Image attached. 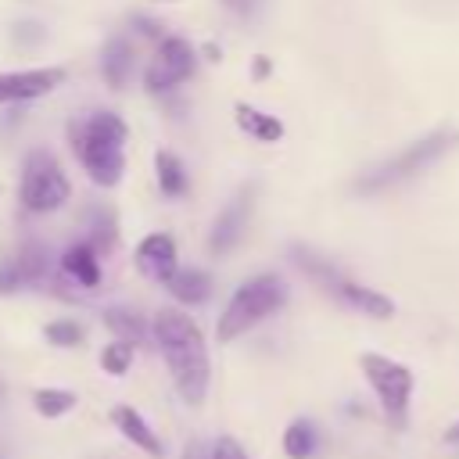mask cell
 Returning <instances> with one entry per match:
<instances>
[{"instance_id":"2","label":"cell","mask_w":459,"mask_h":459,"mask_svg":"<svg viewBox=\"0 0 459 459\" xmlns=\"http://www.w3.org/2000/svg\"><path fill=\"white\" fill-rule=\"evenodd\" d=\"M68 147L75 154V161L82 165V172L90 176V183L97 186H115L126 172V143H129V126L118 111L108 108H90L68 118L65 126Z\"/></svg>"},{"instance_id":"30","label":"cell","mask_w":459,"mask_h":459,"mask_svg":"<svg viewBox=\"0 0 459 459\" xmlns=\"http://www.w3.org/2000/svg\"><path fill=\"white\" fill-rule=\"evenodd\" d=\"M154 4H172V0H154Z\"/></svg>"},{"instance_id":"28","label":"cell","mask_w":459,"mask_h":459,"mask_svg":"<svg viewBox=\"0 0 459 459\" xmlns=\"http://www.w3.org/2000/svg\"><path fill=\"white\" fill-rule=\"evenodd\" d=\"M251 75H255V79H265V75H269V57H255V61H251Z\"/></svg>"},{"instance_id":"4","label":"cell","mask_w":459,"mask_h":459,"mask_svg":"<svg viewBox=\"0 0 459 459\" xmlns=\"http://www.w3.org/2000/svg\"><path fill=\"white\" fill-rule=\"evenodd\" d=\"M290 255H294L298 269H301L308 280H316L326 294H333L341 305H348V308H355V312H362V316H373V319H391V316H394V301H391L387 294H380V290H373V287H362V283L348 280L330 258L316 255L312 247H294Z\"/></svg>"},{"instance_id":"12","label":"cell","mask_w":459,"mask_h":459,"mask_svg":"<svg viewBox=\"0 0 459 459\" xmlns=\"http://www.w3.org/2000/svg\"><path fill=\"white\" fill-rule=\"evenodd\" d=\"M176 255H179V251H176V237H172V233H147V237L136 244V251H133L136 269H140L147 280H158V283H169L172 273L179 269Z\"/></svg>"},{"instance_id":"3","label":"cell","mask_w":459,"mask_h":459,"mask_svg":"<svg viewBox=\"0 0 459 459\" xmlns=\"http://www.w3.org/2000/svg\"><path fill=\"white\" fill-rule=\"evenodd\" d=\"M283 301H287V287H283V280L276 273H258V276L244 280L230 294V301L222 308V316L215 323V337L222 344L244 337L251 326H258L262 319H269Z\"/></svg>"},{"instance_id":"11","label":"cell","mask_w":459,"mask_h":459,"mask_svg":"<svg viewBox=\"0 0 459 459\" xmlns=\"http://www.w3.org/2000/svg\"><path fill=\"white\" fill-rule=\"evenodd\" d=\"M251 197H255V186H240L237 197L215 215L212 233H208V247L215 255H226L244 237V226H247V215H251Z\"/></svg>"},{"instance_id":"19","label":"cell","mask_w":459,"mask_h":459,"mask_svg":"<svg viewBox=\"0 0 459 459\" xmlns=\"http://www.w3.org/2000/svg\"><path fill=\"white\" fill-rule=\"evenodd\" d=\"M154 179H158V190H161L165 197H183L186 186H190L186 169H183V161H179L172 151H158V154H154Z\"/></svg>"},{"instance_id":"15","label":"cell","mask_w":459,"mask_h":459,"mask_svg":"<svg viewBox=\"0 0 459 459\" xmlns=\"http://www.w3.org/2000/svg\"><path fill=\"white\" fill-rule=\"evenodd\" d=\"M233 122L240 126V133H247L258 143H276L283 136V122L276 115H269V111L247 104V100H237L233 104Z\"/></svg>"},{"instance_id":"27","label":"cell","mask_w":459,"mask_h":459,"mask_svg":"<svg viewBox=\"0 0 459 459\" xmlns=\"http://www.w3.org/2000/svg\"><path fill=\"white\" fill-rule=\"evenodd\" d=\"M133 25H136V29H140V32H143V36H151V39H154V43H158V39H161V36H169V32H161V25H158V22H154V18H133Z\"/></svg>"},{"instance_id":"14","label":"cell","mask_w":459,"mask_h":459,"mask_svg":"<svg viewBox=\"0 0 459 459\" xmlns=\"http://www.w3.org/2000/svg\"><path fill=\"white\" fill-rule=\"evenodd\" d=\"M133 68H136V47H133V39L122 36V32L108 36V43L100 50V75H104V82L111 90H122L129 82Z\"/></svg>"},{"instance_id":"22","label":"cell","mask_w":459,"mask_h":459,"mask_svg":"<svg viewBox=\"0 0 459 459\" xmlns=\"http://www.w3.org/2000/svg\"><path fill=\"white\" fill-rule=\"evenodd\" d=\"M32 405L43 420H57L75 409V394L65 387H39V391H32Z\"/></svg>"},{"instance_id":"21","label":"cell","mask_w":459,"mask_h":459,"mask_svg":"<svg viewBox=\"0 0 459 459\" xmlns=\"http://www.w3.org/2000/svg\"><path fill=\"white\" fill-rule=\"evenodd\" d=\"M86 240H90L100 255H108V251L115 247L118 230H115V215H111L108 208H93V212H90V219H86Z\"/></svg>"},{"instance_id":"1","label":"cell","mask_w":459,"mask_h":459,"mask_svg":"<svg viewBox=\"0 0 459 459\" xmlns=\"http://www.w3.org/2000/svg\"><path fill=\"white\" fill-rule=\"evenodd\" d=\"M154 344L172 373V384L186 405H201L208 394L212 380V362H208V344L201 326L183 312V308H161L151 319Z\"/></svg>"},{"instance_id":"6","label":"cell","mask_w":459,"mask_h":459,"mask_svg":"<svg viewBox=\"0 0 459 459\" xmlns=\"http://www.w3.org/2000/svg\"><path fill=\"white\" fill-rule=\"evenodd\" d=\"M452 143H455V133L437 129V133H430V136H423V140L402 147L394 158L380 161L377 169H369V172L355 183V190H359V194H377V190H387V186H394V183H405V179L420 176L427 165H434Z\"/></svg>"},{"instance_id":"17","label":"cell","mask_w":459,"mask_h":459,"mask_svg":"<svg viewBox=\"0 0 459 459\" xmlns=\"http://www.w3.org/2000/svg\"><path fill=\"white\" fill-rule=\"evenodd\" d=\"M165 287H169V294H172L176 301H183V305H201V301H208V294H212V276H208L204 269H176Z\"/></svg>"},{"instance_id":"8","label":"cell","mask_w":459,"mask_h":459,"mask_svg":"<svg viewBox=\"0 0 459 459\" xmlns=\"http://www.w3.org/2000/svg\"><path fill=\"white\" fill-rule=\"evenodd\" d=\"M197 68V50L183 36H161L143 65V90L147 93H172L183 86Z\"/></svg>"},{"instance_id":"18","label":"cell","mask_w":459,"mask_h":459,"mask_svg":"<svg viewBox=\"0 0 459 459\" xmlns=\"http://www.w3.org/2000/svg\"><path fill=\"white\" fill-rule=\"evenodd\" d=\"M104 326H108V330H111L118 341H129V344H143L147 337L154 341V333H151L147 319H143L140 312L126 308V305H115V308H108V312H104Z\"/></svg>"},{"instance_id":"9","label":"cell","mask_w":459,"mask_h":459,"mask_svg":"<svg viewBox=\"0 0 459 459\" xmlns=\"http://www.w3.org/2000/svg\"><path fill=\"white\" fill-rule=\"evenodd\" d=\"M54 283V258L47 244L39 240H22L14 255L0 262V294H14L22 287H47Z\"/></svg>"},{"instance_id":"24","label":"cell","mask_w":459,"mask_h":459,"mask_svg":"<svg viewBox=\"0 0 459 459\" xmlns=\"http://www.w3.org/2000/svg\"><path fill=\"white\" fill-rule=\"evenodd\" d=\"M43 337L57 348H75V344H82V326L75 319H54L43 326Z\"/></svg>"},{"instance_id":"23","label":"cell","mask_w":459,"mask_h":459,"mask_svg":"<svg viewBox=\"0 0 459 459\" xmlns=\"http://www.w3.org/2000/svg\"><path fill=\"white\" fill-rule=\"evenodd\" d=\"M133 355H136V344H129V341H111V344H104L100 348V369L104 373H111V377H122V373H129V366H133Z\"/></svg>"},{"instance_id":"5","label":"cell","mask_w":459,"mask_h":459,"mask_svg":"<svg viewBox=\"0 0 459 459\" xmlns=\"http://www.w3.org/2000/svg\"><path fill=\"white\" fill-rule=\"evenodd\" d=\"M72 197V179L65 176L61 161L47 151L36 147L22 158V176H18V204L29 215H50L65 208Z\"/></svg>"},{"instance_id":"26","label":"cell","mask_w":459,"mask_h":459,"mask_svg":"<svg viewBox=\"0 0 459 459\" xmlns=\"http://www.w3.org/2000/svg\"><path fill=\"white\" fill-rule=\"evenodd\" d=\"M222 7L230 14H237V18H251L258 11V0H222Z\"/></svg>"},{"instance_id":"7","label":"cell","mask_w":459,"mask_h":459,"mask_svg":"<svg viewBox=\"0 0 459 459\" xmlns=\"http://www.w3.org/2000/svg\"><path fill=\"white\" fill-rule=\"evenodd\" d=\"M359 366H362V373H366V380H369V387H373V394H377L384 416H387L394 427H402L405 416H409L412 387H416L412 369L402 366V362H394V359H387V355H377V351L359 355Z\"/></svg>"},{"instance_id":"29","label":"cell","mask_w":459,"mask_h":459,"mask_svg":"<svg viewBox=\"0 0 459 459\" xmlns=\"http://www.w3.org/2000/svg\"><path fill=\"white\" fill-rule=\"evenodd\" d=\"M445 441H452V445H459V420H455V423H452V427L445 430Z\"/></svg>"},{"instance_id":"20","label":"cell","mask_w":459,"mask_h":459,"mask_svg":"<svg viewBox=\"0 0 459 459\" xmlns=\"http://www.w3.org/2000/svg\"><path fill=\"white\" fill-rule=\"evenodd\" d=\"M316 445H319V434H316V427L308 420H294L283 430V452H287V459H308L316 452Z\"/></svg>"},{"instance_id":"25","label":"cell","mask_w":459,"mask_h":459,"mask_svg":"<svg viewBox=\"0 0 459 459\" xmlns=\"http://www.w3.org/2000/svg\"><path fill=\"white\" fill-rule=\"evenodd\" d=\"M212 459H247V455L233 437H219L215 448H212Z\"/></svg>"},{"instance_id":"10","label":"cell","mask_w":459,"mask_h":459,"mask_svg":"<svg viewBox=\"0 0 459 459\" xmlns=\"http://www.w3.org/2000/svg\"><path fill=\"white\" fill-rule=\"evenodd\" d=\"M61 82H65V68H61V65L0 72V108H4V104H25V100H39V97L54 93Z\"/></svg>"},{"instance_id":"16","label":"cell","mask_w":459,"mask_h":459,"mask_svg":"<svg viewBox=\"0 0 459 459\" xmlns=\"http://www.w3.org/2000/svg\"><path fill=\"white\" fill-rule=\"evenodd\" d=\"M111 423H115L136 448H143L147 455H154V459L161 455V441H158V434L147 427V420H143L133 405H115V409H111Z\"/></svg>"},{"instance_id":"13","label":"cell","mask_w":459,"mask_h":459,"mask_svg":"<svg viewBox=\"0 0 459 459\" xmlns=\"http://www.w3.org/2000/svg\"><path fill=\"white\" fill-rule=\"evenodd\" d=\"M97 255H100V251H97L90 240H79V244H72V247L61 251L57 269H61V276L72 280L75 287L97 290V287H100V258H97Z\"/></svg>"}]
</instances>
